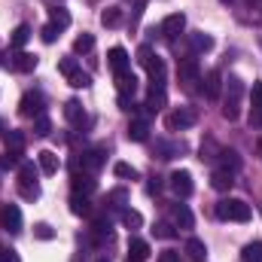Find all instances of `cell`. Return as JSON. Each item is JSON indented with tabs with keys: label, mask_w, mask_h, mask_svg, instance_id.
Segmentation results:
<instances>
[{
	"label": "cell",
	"mask_w": 262,
	"mask_h": 262,
	"mask_svg": "<svg viewBox=\"0 0 262 262\" xmlns=\"http://www.w3.org/2000/svg\"><path fill=\"white\" fill-rule=\"evenodd\" d=\"M241 95H244V82L238 76H229V82H226V101H223V116L229 122H235L241 116Z\"/></svg>",
	"instance_id": "6da1fadb"
},
{
	"label": "cell",
	"mask_w": 262,
	"mask_h": 262,
	"mask_svg": "<svg viewBox=\"0 0 262 262\" xmlns=\"http://www.w3.org/2000/svg\"><path fill=\"white\" fill-rule=\"evenodd\" d=\"M137 64L146 67V73H149V79H152L156 89H165V61L159 55H152L149 46H140L137 49Z\"/></svg>",
	"instance_id": "7a4b0ae2"
},
{
	"label": "cell",
	"mask_w": 262,
	"mask_h": 262,
	"mask_svg": "<svg viewBox=\"0 0 262 262\" xmlns=\"http://www.w3.org/2000/svg\"><path fill=\"white\" fill-rule=\"evenodd\" d=\"M40 171L31 165V162H21L18 165V192L25 201H37L40 198V183H37Z\"/></svg>",
	"instance_id": "3957f363"
},
{
	"label": "cell",
	"mask_w": 262,
	"mask_h": 262,
	"mask_svg": "<svg viewBox=\"0 0 262 262\" xmlns=\"http://www.w3.org/2000/svg\"><path fill=\"white\" fill-rule=\"evenodd\" d=\"M216 216L232 220V223H247L250 220V204L241 201V198H223V201H216Z\"/></svg>",
	"instance_id": "277c9868"
},
{
	"label": "cell",
	"mask_w": 262,
	"mask_h": 262,
	"mask_svg": "<svg viewBox=\"0 0 262 262\" xmlns=\"http://www.w3.org/2000/svg\"><path fill=\"white\" fill-rule=\"evenodd\" d=\"M198 122V113L192 110V107H180V110H174L168 119H165V125H168V131H183V128H192Z\"/></svg>",
	"instance_id": "5b68a950"
},
{
	"label": "cell",
	"mask_w": 262,
	"mask_h": 262,
	"mask_svg": "<svg viewBox=\"0 0 262 262\" xmlns=\"http://www.w3.org/2000/svg\"><path fill=\"white\" fill-rule=\"evenodd\" d=\"M168 186L174 189V195H177V198H189V195H192V189H195L192 174H189V171H183V168H180V171H174V174L168 177Z\"/></svg>",
	"instance_id": "8992f818"
},
{
	"label": "cell",
	"mask_w": 262,
	"mask_h": 262,
	"mask_svg": "<svg viewBox=\"0 0 262 262\" xmlns=\"http://www.w3.org/2000/svg\"><path fill=\"white\" fill-rule=\"evenodd\" d=\"M0 64L12 67V70H18V73H31V70H37V55H31V52H15V55H3Z\"/></svg>",
	"instance_id": "52a82bcc"
},
{
	"label": "cell",
	"mask_w": 262,
	"mask_h": 262,
	"mask_svg": "<svg viewBox=\"0 0 262 262\" xmlns=\"http://www.w3.org/2000/svg\"><path fill=\"white\" fill-rule=\"evenodd\" d=\"M18 113L28 116V119L43 116V95H40V92H28V95L21 98V104H18Z\"/></svg>",
	"instance_id": "ba28073f"
},
{
	"label": "cell",
	"mask_w": 262,
	"mask_h": 262,
	"mask_svg": "<svg viewBox=\"0 0 262 262\" xmlns=\"http://www.w3.org/2000/svg\"><path fill=\"white\" fill-rule=\"evenodd\" d=\"M0 226H3L9 235H18V232H21V210H18L15 204H3V210H0Z\"/></svg>",
	"instance_id": "9c48e42d"
},
{
	"label": "cell",
	"mask_w": 262,
	"mask_h": 262,
	"mask_svg": "<svg viewBox=\"0 0 262 262\" xmlns=\"http://www.w3.org/2000/svg\"><path fill=\"white\" fill-rule=\"evenodd\" d=\"M177 76H180L183 85H192V82H198V76H201V67H198L195 58H183L177 64Z\"/></svg>",
	"instance_id": "30bf717a"
},
{
	"label": "cell",
	"mask_w": 262,
	"mask_h": 262,
	"mask_svg": "<svg viewBox=\"0 0 262 262\" xmlns=\"http://www.w3.org/2000/svg\"><path fill=\"white\" fill-rule=\"evenodd\" d=\"M107 61H110V67H113V73L119 76V73H125V70H131V58L128 52L122 49V46H113L110 49V55H107Z\"/></svg>",
	"instance_id": "8fae6325"
},
{
	"label": "cell",
	"mask_w": 262,
	"mask_h": 262,
	"mask_svg": "<svg viewBox=\"0 0 262 262\" xmlns=\"http://www.w3.org/2000/svg\"><path fill=\"white\" fill-rule=\"evenodd\" d=\"M250 101H253V110H250V128H262V82H253Z\"/></svg>",
	"instance_id": "7c38bea8"
},
{
	"label": "cell",
	"mask_w": 262,
	"mask_h": 262,
	"mask_svg": "<svg viewBox=\"0 0 262 262\" xmlns=\"http://www.w3.org/2000/svg\"><path fill=\"white\" fill-rule=\"evenodd\" d=\"M183 28H186V15H183V12H171V15L162 21V34H165V37H177Z\"/></svg>",
	"instance_id": "4fadbf2b"
},
{
	"label": "cell",
	"mask_w": 262,
	"mask_h": 262,
	"mask_svg": "<svg viewBox=\"0 0 262 262\" xmlns=\"http://www.w3.org/2000/svg\"><path fill=\"white\" fill-rule=\"evenodd\" d=\"M220 89H223V73L220 70H207V76H204V95H207V101H216Z\"/></svg>",
	"instance_id": "5bb4252c"
},
{
	"label": "cell",
	"mask_w": 262,
	"mask_h": 262,
	"mask_svg": "<svg viewBox=\"0 0 262 262\" xmlns=\"http://www.w3.org/2000/svg\"><path fill=\"white\" fill-rule=\"evenodd\" d=\"M37 165H40V171H43V174H58L61 159H58L52 149H43V152H37Z\"/></svg>",
	"instance_id": "9a60e30c"
},
{
	"label": "cell",
	"mask_w": 262,
	"mask_h": 262,
	"mask_svg": "<svg viewBox=\"0 0 262 262\" xmlns=\"http://www.w3.org/2000/svg\"><path fill=\"white\" fill-rule=\"evenodd\" d=\"M104 168V149H89L82 152V171L85 174H98Z\"/></svg>",
	"instance_id": "2e32d148"
},
{
	"label": "cell",
	"mask_w": 262,
	"mask_h": 262,
	"mask_svg": "<svg viewBox=\"0 0 262 262\" xmlns=\"http://www.w3.org/2000/svg\"><path fill=\"white\" fill-rule=\"evenodd\" d=\"M73 192H79V195H92L95 192V174H79V171H73Z\"/></svg>",
	"instance_id": "e0dca14e"
},
{
	"label": "cell",
	"mask_w": 262,
	"mask_h": 262,
	"mask_svg": "<svg viewBox=\"0 0 262 262\" xmlns=\"http://www.w3.org/2000/svg\"><path fill=\"white\" fill-rule=\"evenodd\" d=\"M171 220H174L180 229H192V226H195V216H192V210H189L186 204H171Z\"/></svg>",
	"instance_id": "ac0fdd59"
},
{
	"label": "cell",
	"mask_w": 262,
	"mask_h": 262,
	"mask_svg": "<svg viewBox=\"0 0 262 262\" xmlns=\"http://www.w3.org/2000/svg\"><path fill=\"white\" fill-rule=\"evenodd\" d=\"M210 186H213L216 192H229V189L235 186V174H229V171L216 168V171L210 174Z\"/></svg>",
	"instance_id": "d6986e66"
},
{
	"label": "cell",
	"mask_w": 262,
	"mask_h": 262,
	"mask_svg": "<svg viewBox=\"0 0 262 262\" xmlns=\"http://www.w3.org/2000/svg\"><path fill=\"white\" fill-rule=\"evenodd\" d=\"M116 89H119L122 98H134V92H137V76H134L131 70L119 73V76H116Z\"/></svg>",
	"instance_id": "ffe728a7"
},
{
	"label": "cell",
	"mask_w": 262,
	"mask_h": 262,
	"mask_svg": "<svg viewBox=\"0 0 262 262\" xmlns=\"http://www.w3.org/2000/svg\"><path fill=\"white\" fill-rule=\"evenodd\" d=\"M220 168L229 171V174H238L241 171V156L235 149H220Z\"/></svg>",
	"instance_id": "44dd1931"
},
{
	"label": "cell",
	"mask_w": 262,
	"mask_h": 262,
	"mask_svg": "<svg viewBox=\"0 0 262 262\" xmlns=\"http://www.w3.org/2000/svg\"><path fill=\"white\" fill-rule=\"evenodd\" d=\"M128 259L146 262V259H149V244H146V241H140V238H131V241H128Z\"/></svg>",
	"instance_id": "7402d4cb"
},
{
	"label": "cell",
	"mask_w": 262,
	"mask_h": 262,
	"mask_svg": "<svg viewBox=\"0 0 262 262\" xmlns=\"http://www.w3.org/2000/svg\"><path fill=\"white\" fill-rule=\"evenodd\" d=\"M70 213H76V216H92V201H89V195L73 192V195H70Z\"/></svg>",
	"instance_id": "603a6c76"
},
{
	"label": "cell",
	"mask_w": 262,
	"mask_h": 262,
	"mask_svg": "<svg viewBox=\"0 0 262 262\" xmlns=\"http://www.w3.org/2000/svg\"><path fill=\"white\" fill-rule=\"evenodd\" d=\"M64 119L73 122V125H82V122H85V110H82L79 101H67L64 104Z\"/></svg>",
	"instance_id": "cb8c5ba5"
},
{
	"label": "cell",
	"mask_w": 262,
	"mask_h": 262,
	"mask_svg": "<svg viewBox=\"0 0 262 262\" xmlns=\"http://www.w3.org/2000/svg\"><path fill=\"white\" fill-rule=\"evenodd\" d=\"M146 137H149V125H146V119H131L128 140H134V143H143Z\"/></svg>",
	"instance_id": "d4e9b609"
},
{
	"label": "cell",
	"mask_w": 262,
	"mask_h": 262,
	"mask_svg": "<svg viewBox=\"0 0 262 262\" xmlns=\"http://www.w3.org/2000/svg\"><path fill=\"white\" fill-rule=\"evenodd\" d=\"M186 256H189L192 262H204L207 247H204V241H201V238H189V241H186Z\"/></svg>",
	"instance_id": "484cf974"
},
{
	"label": "cell",
	"mask_w": 262,
	"mask_h": 262,
	"mask_svg": "<svg viewBox=\"0 0 262 262\" xmlns=\"http://www.w3.org/2000/svg\"><path fill=\"white\" fill-rule=\"evenodd\" d=\"M101 25H104V28L122 25V6H107V9L101 12Z\"/></svg>",
	"instance_id": "4316f807"
},
{
	"label": "cell",
	"mask_w": 262,
	"mask_h": 262,
	"mask_svg": "<svg viewBox=\"0 0 262 262\" xmlns=\"http://www.w3.org/2000/svg\"><path fill=\"white\" fill-rule=\"evenodd\" d=\"M49 25H55L58 31H64L67 25H70V12H67L64 6H52L49 9Z\"/></svg>",
	"instance_id": "83f0119b"
},
{
	"label": "cell",
	"mask_w": 262,
	"mask_h": 262,
	"mask_svg": "<svg viewBox=\"0 0 262 262\" xmlns=\"http://www.w3.org/2000/svg\"><path fill=\"white\" fill-rule=\"evenodd\" d=\"M189 43H192V52H210V49H213V40H210L204 31L189 34Z\"/></svg>",
	"instance_id": "f1b7e54d"
},
{
	"label": "cell",
	"mask_w": 262,
	"mask_h": 262,
	"mask_svg": "<svg viewBox=\"0 0 262 262\" xmlns=\"http://www.w3.org/2000/svg\"><path fill=\"white\" fill-rule=\"evenodd\" d=\"M0 137H3V143H6V149H18V152L25 149V134H21V131L9 128V131H3Z\"/></svg>",
	"instance_id": "f546056e"
},
{
	"label": "cell",
	"mask_w": 262,
	"mask_h": 262,
	"mask_svg": "<svg viewBox=\"0 0 262 262\" xmlns=\"http://www.w3.org/2000/svg\"><path fill=\"white\" fill-rule=\"evenodd\" d=\"M149 113H159L162 107H165V89H156L152 85V92H149V98H146V104H143Z\"/></svg>",
	"instance_id": "4dcf8cb0"
},
{
	"label": "cell",
	"mask_w": 262,
	"mask_h": 262,
	"mask_svg": "<svg viewBox=\"0 0 262 262\" xmlns=\"http://www.w3.org/2000/svg\"><path fill=\"white\" fill-rule=\"evenodd\" d=\"M241 259L244 262H262V241H250V244L241 250Z\"/></svg>",
	"instance_id": "1f68e13d"
},
{
	"label": "cell",
	"mask_w": 262,
	"mask_h": 262,
	"mask_svg": "<svg viewBox=\"0 0 262 262\" xmlns=\"http://www.w3.org/2000/svg\"><path fill=\"white\" fill-rule=\"evenodd\" d=\"M92 49H95V37H92V34H79V37L73 40V52H76V55L92 52Z\"/></svg>",
	"instance_id": "d6a6232c"
},
{
	"label": "cell",
	"mask_w": 262,
	"mask_h": 262,
	"mask_svg": "<svg viewBox=\"0 0 262 262\" xmlns=\"http://www.w3.org/2000/svg\"><path fill=\"white\" fill-rule=\"evenodd\" d=\"M107 204H110V207H116V210L122 213V210H125V204H128V192H125V189H113V192L107 195Z\"/></svg>",
	"instance_id": "836d02e7"
},
{
	"label": "cell",
	"mask_w": 262,
	"mask_h": 262,
	"mask_svg": "<svg viewBox=\"0 0 262 262\" xmlns=\"http://www.w3.org/2000/svg\"><path fill=\"white\" fill-rule=\"evenodd\" d=\"M28 40H31V25H18V28L12 31V46H15V49H21Z\"/></svg>",
	"instance_id": "e575fe53"
},
{
	"label": "cell",
	"mask_w": 262,
	"mask_h": 262,
	"mask_svg": "<svg viewBox=\"0 0 262 262\" xmlns=\"http://www.w3.org/2000/svg\"><path fill=\"white\" fill-rule=\"evenodd\" d=\"M201 162H213V159H220V146L213 143V140H204L201 143V156H198Z\"/></svg>",
	"instance_id": "d590c367"
},
{
	"label": "cell",
	"mask_w": 262,
	"mask_h": 262,
	"mask_svg": "<svg viewBox=\"0 0 262 262\" xmlns=\"http://www.w3.org/2000/svg\"><path fill=\"white\" fill-rule=\"evenodd\" d=\"M34 134H37V137H49V134H52V122H49L46 113L34 119Z\"/></svg>",
	"instance_id": "8d00e7d4"
},
{
	"label": "cell",
	"mask_w": 262,
	"mask_h": 262,
	"mask_svg": "<svg viewBox=\"0 0 262 262\" xmlns=\"http://www.w3.org/2000/svg\"><path fill=\"white\" fill-rule=\"evenodd\" d=\"M18 165H21V152L18 149H6L0 156V168H18Z\"/></svg>",
	"instance_id": "74e56055"
},
{
	"label": "cell",
	"mask_w": 262,
	"mask_h": 262,
	"mask_svg": "<svg viewBox=\"0 0 262 262\" xmlns=\"http://www.w3.org/2000/svg\"><path fill=\"white\" fill-rule=\"evenodd\" d=\"M122 223H125V229H140V226H143V216H140L137 210L125 207V210H122Z\"/></svg>",
	"instance_id": "f35d334b"
},
{
	"label": "cell",
	"mask_w": 262,
	"mask_h": 262,
	"mask_svg": "<svg viewBox=\"0 0 262 262\" xmlns=\"http://www.w3.org/2000/svg\"><path fill=\"white\" fill-rule=\"evenodd\" d=\"M67 82H70L73 89H89V85H92V76H89V73H82V67H79L73 76H67Z\"/></svg>",
	"instance_id": "ab89813d"
},
{
	"label": "cell",
	"mask_w": 262,
	"mask_h": 262,
	"mask_svg": "<svg viewBox=\"0 0 262 262\" xmlns=\"http://www.w3.org/2000/svg\"><path fill=\"white\" fill-rule=\"evenodd\" d=\"M152 235H156V238H162V241H171L177 232H174V226H171V223H156V226H152Z\"/></svg>",
	"instance_id": "60d3db41"
},
{
	"label": "cell",
	"mask_w": 262,
	"mask_h": 262,
	"mask_svg": "<svg viewBox=\"0 0 262 262\" xmlns=\"http://www.w3.org/2000/svg\"><path fill=\"white\" fill-rule=\"evenodd\" d=\"M113 174L122 177V180H134V177H137V171L131 168L128 162H116V165H113Z\"/></svg>",
	"instance_id": "b9f144b4"
},
{
	"label": "cell",
	"mask_w": 262,
	"mask_h": 262,
	"mask_svg": "<svg viewBox=\"0 0 262 262\" xmlns=\"http://www.w3.org/2000/svg\"><path fill=\"white\" fill-rule=\"evenodd\" d=\"M92 232H95V238H110V220H107V216H101V220H95V226H92Z\"/></svg>",
	"instance_id": "7bdbcfd3"
},
{
	"label": "cell",
	"mask_w": 262,
	"mask_h": 262,
	"mask_svg": "<svg viewBox=\"0 0 262 262\" xmlns=\"http://www.w3.org/2000/svg\"><path fill=\"white\" fill-rule=\"evenodd\" d=\"M40 37H43V43H55L58 40V28L55 25H43L40 28Z\"/></svg>",
	"instance_id": "ee69618b"
},
{
	"label": "cell",
	"mask_w": 262,
	"mask_h": 262,
	"mask_svg": "<svg viewBox=\"0 0 262 262\" xmlns=\"http://www.w3.org/2000/svg\"><path fill=\"white\" fill-rule=\"evenodd\" d=\"M34 235H37V238H43V241H49V238H55V232H52V226H46V223H37V226H34Z\"/></svg>",
	"instance_id": "f6af8a7d"
},
{
	"label": "cell",
	"mask_w": 262,
	"mask_h": 262,
	"mask_svg": "<svg viewBox=\"0 0 262 262\" xmlns=\"http://www.w3.org/2000/svg\"><path fill=\"white\" fill-rule=\"evenodd\" d=\"M0 262H21V259H18V253H15V250L0 247Z\"/></svg>",
	"instance_id": "bcb514c9"
},
{
	"label": "cell",
	"mask_w": 262,
	"mask_h": 262,
	"mask_svg": "<svg viewBox=\"0 0 262 262\" xmlns=\"http://www.w3.org/2000/svg\"><path fill=\"white\" fill-rule=\"evenodd\" d=\"M159 262H180V253L177 250H162L159 253Z\"/></svg>",
	"instance_id": "7dc6e473"
},
{
	"label": "cell",
	"mask_w": 262,
	"mask_h": 262,
	"mask_svg": "<svg viewBox=\"0 0 262 262\" xmlns=\"http://www.w3.org/2000/svg\"><path fill=\"white\" fill-rule=\"evenodd\" d=\"M146 192H149V195H159V192H162V180H159V177H152V180L146 183Z\"/></svg>",
	"instance_id": "c3c4849f"
},
{
	"label": "cell",
	"mask_w": 262,
	"mask_h": 262,
	"mask_svg": "<svg viewBox=\"0 0 262 262\" xmlns=\"http://www.w3.org/2000/svg\"><path fill=\"white\" fill-rule=\"evenodd\" d=\"M259 156H262V140H259Z\"/></svg>",
	"instance_id": "681fc988"
},
{
	"label": "cell",
	"mask_w": 262,
	"mask_h": 262,
	"mask_svg": "<svg viewBox=\"0 0 262 262\" xmlns=\"http://www.w3.org/2000/svg\"><path fill=\"white\" fill-rule=\"evenodd\" d=\"M0 134H3V122H0Z\"/></svg>",
	"instance_id": "f907efd6"
},
{
	"label": "cell",
	"mask_w": 262,
	"mask_h": 262,
	"mask_svg": "<svg viewBox=\"0 0 262 262\" xmlns=\"http://www.w3.org/2000/svg\"><path fill=\"white\" fill-rule=\"evenodd\" d=\"M98 262H110V259H98Z\"/></svg>",
	"instance_id": "816d5d0a"
},
{
	"label": "cell",
	"mask_w": 262,
	"mask_h": 262,
	"mask_svg": "<svg viewBox=\"0 0 262 262\" xmlns=\"http://www.w3.org/2000/svg\"><path fill=\"white\" fill-rule=\"evenodd\" d=\"M128 262H134V259H128Z\"/></svg>",
	"instance_id": "f5cc1de1"
}]
</instances>
